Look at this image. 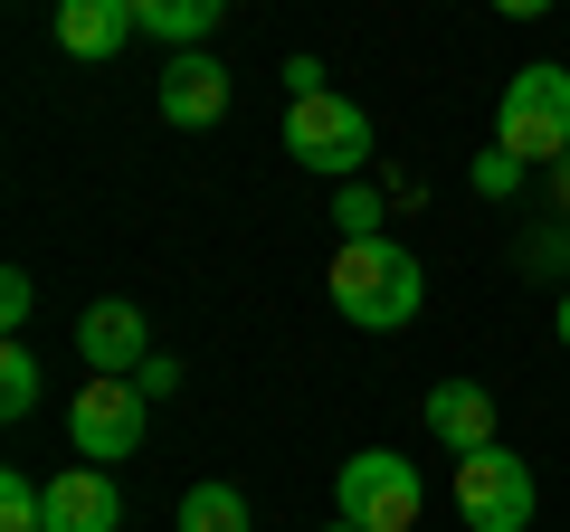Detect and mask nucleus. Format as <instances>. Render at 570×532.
Returning a JSON list of instances; mask_svg holds the SVG:
<instances>
[{"instance_id": "obj_1", "label": "nucleus", "mask_w": 570, "mask_h": 532, "mask_svg": "<svg viewBox=\"0 0 570 532\" xmlns=\"http://www.w3.org/2000/svg\"><path fill=\"white\" fill-rule=\"evenodd\" d=\"M333 314L343 324H362V333H400V324H419V305H428V266H419V247H400V238H343V257H333Z\"/></svg>"}, {"instance_id": "obj_2", "label": "nucleus", "mask_w": 570, "mask_h": 532, "mask_svg": "<svg viewBox=\"0 0 570 532\" xmlns=\"http://www.w3.org/2000/svg\"><path fill=\"white\" fill-rule=\"evenodd\" d=\"M494 144H504L513 152V162H561V152H570V67H542V58H532V67H513V77H504V105H494Z\"/></svg>"}, {"instance_id": "obj_3", "label": "nucleus", "mask_w": 570, "mask_h": 532, "mask_svg": "<svg viewBox=\"0 0 570 532\" xmlns=\"http://www.w3.org/2000/svg\"><path fill=\"white\" fill-rule=\"evenodd\" d=\"M285 152H295V162L305 171H324V181H362L371 171V115L352 96H295L285 105Z\"/></svg>"}, {"instance_id": "obj_4", "label": "nucleus", "mask_w": 570, "mask_h": 532, "mask_svg": "<svg viewBox=\"0 0 570 532\" xmlns=\"http://www.w3.org/2000/svg\"><path fill=\"white\" fill-rule=\"evenodd\" d=\"M419 504H428L419 466H409V456H390V447L343 456V475H333V513H343V523H362V532H419Z\"/></svg>"}, {"instance_id": "obj_5", "label": "nucleus", "mask_w": 570, "mask_h": 532, "mask_svg": "<svg viewBox=\"0 0 570 532\" xmlns=\"http://www.w3.org/2000/svg\"><path fill=\"white\" fill-rule=\"evenodd\" d=\"M456 513H466V532H532L542 485H532V466L494 437V447L456 456Z\"/></svg>"}, {"instance_id": "obj_6", "label": "nucleus", "mask_w": 570, "mask_h": 532, "mask_svg": "<svg viewBox=\"0 0 570 532\" xmlns=\"http://www.w3.org/2000/svg\"><path fill=\"white\" fill-rule=\"evenodd\" d=\"M142 418H153V400H142L134 381H86L77 400H67V437H77L86 466H124V456L142 447Z\"/></svg>"}, {"instance_id": "obj_7", "label": "nucleus", "mask_w": 570, "mask_h": 532, "mask_svg": "<svg viewBox=\"0 0 570 532\" xmlns=\"http://www.w3.org/2000/svg\"><path fill=\"white\" fill-rule=\"evenodd\" d=\"M77 352L96 381H134L142 362H153V324H142V305H124V295H105V305L77 314Z\"/></svg>"}, {"instance_id": "obj_8", "label": "nucleus", "mask_w": 570, "mask_h": 532, "mask_svg": "<svg viewBox=\"0 0 570 532\" xmlns=\"http://www.w3.org/2000/svg\"><path fill=\"white\" fill-rule=\"evenodd\" d=\"M48 532H124V485H115V466H67V475H48Z\"/></svg>"}, {"instance_id": "obj_9", "label": "nucleus", "mask_w": 570, "mask_h": 532, "mask_svg": "<svg viewBox=\"0 0 570 532\" xmlns=\"http://www.w3.org/2000/svg\"><path fill=\"white\" fill-rule=\"evenodd\" d=\"M163 115L190 124V134L228 115V67L209 58V48H171V67H163Z\"/></svg>"}, {"instance_id": "obj_10", "label": "nucleus", "mask_w": 570, "mask_h": 532, "mask_svg": "<svg viewBox=\"0 0 570 532\" xmlns=\"http://www.w3.org/2000/svg\"><path fill=\"white\" fill-rule=\"evenodd\" d=\"M428 428H438V447H456V456H475V447H494V390L485 381H438L428 390Z\"/></svg>"}, {"instance_id": "obj_11", "label": "nucleus", "mask_w": 570, "mask_h": 532, "mask_svg": "<svg viewBox=\"0 0 570 532\" xmlns=\"http://www.w3.org/2000/svg\"><path fill=\"white\" fill-rule=\"evenodd\" d=\"M134 0H58V48L67 58H86V67H105V58H124V39H134Z\"/></svg>"}, {"instance_id": "obj_12", "label": "nucleus", "mask_w": 570, "mask_h": 532, "mask_svg": "<svg viewBox=\"0 0 570 532\" xmlns=\"http://www.w3.org/2000/svg\"><path fill=\"white\" fill-rule=\"evenodd\" d=\"M134 20H142V39H163V48H200L228 20V0H134Z\"/></svg>"}, {"instance_id": "obj_13", "label": "nucleus", "mask_w": 570, "mask_h": 532, "mask_svg": "<svg viewBox=\"0 0 570 532\" xmlns=\"http://www.w3.org/2000/svg\"><path fill=\"white\" fill-rule=\"evenodd\" d=\"M181 532H247V494L219 485V475L190 485V494H181Z\"/></svg>"}, {"instance_id": "obj_14", "label": "nucleus", "mask_w": 570, "mask_h": 532, "mask_svg": "<svg viewBox=\"0 0 570 532\" xmlns=\"http://www.w3.org/2000/svg\"><path fill=\"white\" fill-rule=\"evenodd\" d=\"M29 410H39V352L10 343L0 352V418H29Z\"/></svg>"}, {"instance_id": "obj_15", "label": "nucleus", "mask_w": 570, "mask_h": 532, "mask_svg": "<svg viewBox=\"0 0 570 532\" xmlns=\"http://www.w3.org/2000/svg\"><path fill=\"white\" fill-rule=\"evenodd\" d=\"M333 228H343V238H390V228H381V190H371V181H343Z\"/></svg>"}, {"instance_id": "obj_16", "label": "nucleus", "mask_w": 570, "mask_h": 532, "mask_svg": "<svg viewBox=\"0 0 570 532\" xmlns=\"http://www.w3.org/2000/svg\"><path fill=\"white\" fill-rule=\"evenodd\" d=\"M513 181H523V162H513L504 144H494V152H475V190H485V200H504Z\"/></svg>"}, {"instance_id": "obj_17", "label": "nucleus", "mask_w": 570, "mask_h": 532, "mask_svg": "<svg viewBox=\"0 0 570 532\" xmlns=\"http://www.w3.org/2000/svg\"><path fill=\"white\" fill-rule=\"evenodd\" d=\"M29 314H39V286H29L20 266H10V276H0V324L20 333V324H29Z\"/></svg>"}, {"instance_id": "obj_18", "label": "nucleus", "mask_w": 570, "mask_h": 532, "mask_svg": "<svg viewBox=\"0 0 570 532\" xmlns=\"http://www.w3.org/2000/svg\"><path fill=\"white\" fill-rule=\"evenodd\" d=\"M134 390H142V400H171V390H181V362H171V352H153V362L134 371Z\"/></svg>"}, {"instance_id": "obj_19", "label": "nucleus", "mask_w": 570, "mask_h": 532, "mask_svg": "<svg viewBox=\"0 0 570 532\" xmlns=\"http://www.w3.org/2000/svg\"><path fill=\"white\" fill-rule=\"evenodd\" d=\"M285 96H324V58H285Z\"/></svg>"}, {"instance_id": "obj_20", "label": "nucleus", "mask_w": 570, "mask_h": 532, "mask_svg": "<svg viewBox=\"0 0 570 532\" xmlns=\"http://www.w3.org/2000/svg\"><path fill=\"white\" fill-rule=\"evenodd\" d=\"M494 10H504V20H542L551 0H494Z\"/></svg>"}, {"instance_id": "obj_21", "label": "nucleus", "mask_w": 570, "mask_h": 532, "mask_svg": "<svg viewBox=\"0 0 570 532\" xmlns=\"http://www.w3.org/2000/svg\"><path fill=\"white\" fill-rule=\"evenodd\" d=\"M551 190H561V209H570V152H561V162H551Z\"/></svg>"}, {"instance_id": "obj_22", "label": "nucleus", "mask_w": 570, "mask_h": 532, "mask_svg": "<svg viewBox=\"0 0 570 532\" xmlns=\"http://www.w3.org/2000/svg\"><path fill=\"white\" fill-rule=\"evenodd\" d=\"M551 333H561V352H570V295H561V305H551Z\"/></svg>"}, {"instance_id": "obj_23", "label": "nucleus", "mask_w": 570, "mask_h": 532, "mask_svg": "<svg viewBox=\"0 0 570 532\" xmlns=\"http://www.w3.org/2000/svg\"><path fill=\"white\" fill-rule=\"evenodd\" d=\"M324 532H362V523H343V513H333V523H324Z\"/></svg>"}, {"instance_id": "obj_24", "label": "nucleus", "mask_w": 570, "mask_h": 532, "mask_svg": "<svg viewBox=\"0 0 570 532\" xmlns=\"http://www.w3.org/2000/svg\"><path fill=\"white\" fill-rule=\"evenodd\" d=\"M561 266H570V238H561Z\"/></svg>"}]
</instances>
